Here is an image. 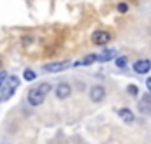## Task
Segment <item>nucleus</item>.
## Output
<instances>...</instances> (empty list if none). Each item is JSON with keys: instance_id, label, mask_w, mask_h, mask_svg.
I'll return each instance as SVG.
<instances>
[{"instance_id": "nucleus-7", "label": "nucleus", "mask_w": 151, "mask_h": 144, "mask_svg": "<svg viewBox=\"0 0 151 144\" xmlns=\"http://www.w3.org/2000/svg\"><path fill=\"white\" fill-rule=\"evenodd\" d=\"M150 71H151V62L146 60V58H141V60H137V62L134 63V72H135V74L144 76V74H148Z\"/></svg>"}, {"instance_id": "nucleus-3", "label": "nucleus", "mask_w": 151, "mask_h": 144, "mask_svg": "<svg viewBox=\"0 0 151 144\" xmlns=\"http://www.w3.org/2000/svg\"><path fill=\"white\" fill-rule=\"evenodd\" d=\"M44 99H46V95H44V93L39 90L37 86H35V88H32V90L28 91V97H27L28 104H30V106H34V107L40 106V104L44 102Z\"/></svg>"}, {"instance_id": "nucleus-4", "label": "nucleus", "mask_w": 151, "mask_h": 144, "mask_svg": "<svg viewBox=\"0 0 151 144\" xmlns=\"http://www.w3.org/2000/svg\"><path fill=\"white\" fill-rule=\"evenodd\" d=\"M55 93H56V97H58L60 100H63V99H69V97H70V93H72V86H70L69 83L62 81V83H58V84H56V88H55Z\"/></svg>"}, {"instance_id": "nucleus-17", "label": "nucleus", "mask_w": 151, "mask_h": 144, "mask_svg": "<svg viewBox=\"0 0 151 144\" xmlns=\"http://www.w3.org/2000/svg\"><path fill=\"white\" fill-rule=\"evenodd\" d=\"M146 88H148V91H151V77L146 79Z\"/></svg>"}, {"instance_id": "nucleus-5", "label": "nucleus", "mask_w": 151, "mask_h": 144, "mask_svg": "<svg viewBox=\"0 0 151 144\" xmlns=\"http://www.w3.org/2000/svg\"><path fill=\"white\" fill-rule=\"evenodd\" d=\"M90 99L91 102H102L106 99V88L102 84H93L90 88Z\"/></svg>"}, {"instance_id": "nucleus-10", "label": "nucleus", "mask_w": 151, "mask_h": 144, "mask_svg": "<svg viewBox=\"0 0 151 144\" xmlns=\"http://www.w3.org/2000/svg\"><path fill=\"white\" fill-rule=\"evenodd\" d=\"M116 58V49H104L100 55H97V62H111Z\"/></svg>"}, {"instance_id": "nucleus-12", "label": "nucleus", "mask_w": 151, "mask_h": 144, "mask_svg": "<svg viewBox=\"0 0 151 144\" xmlns=\"http://www.w3.org/2000/svg\"><path fill=\"white\" fill-rule=\"evenodd\" d=\"M97 62V55H86L81 62H77L76 65H91V63H95Z\"/></svg>"}, {"instance_id": "nucleus-18", "label": "nucleus", "mask_w": 151, "mask_h": 144, "mask_svg": "<svg viewBox=\"0 0 151 144\" xmlns=\"http://www.w3.org/2000/svg\"><path fill=\"white\" fill-rule=\"evenodd\" d=\"M127 2H137V0H127Z\"/></svg>"}, {"instance_id": "nucleus-16", "label": "nucleus", "mask_w": 151, "mask_h": 144, "mask_svg": "<svg viewBox=\"0 0 151 144\" xmlns=\"http://www.w3.org/2000/svg\"><path fill=\"white\" fill-rule=\"evenodd\" d=\"M7 77H9V76H7V74H5L4 71L0 72V90H2V86L5 84V81H7Z\"/></svg>"}, {"instance_id": "nucleus-14", "label": "nucleus", "mask_w": 151, "mask_h": 144, "mask_svg": "<svg viewBox=\"0 0 151 144\" xmlns=\"http://www.w3.org/2000/svg\"><path fill=\"white\" fill-rule=\"evenodd\" d=\"M127 63H128V58H127V56H118V58H116V67H118V69H125Z\"/></svg>"}, {"instance_id": "nucleus-1", "label": "nucleus", "mask_w": 151, "mask_h": 144, "mask_svg": "<svg viewBox=\"0 0 151 144\" xmlns=\"http://www.w3.org/2000/svg\"><path fill=\"white\" fill-rule=\"evenodd\" d=\"M18 86H19V79H18L16 76H12V77H7L5 84L2 86V95H0V102H4V100L11 99V97L14 95V91L18 90Z\"/></svg>"}, {"instance_id": "nucleus-2", "label": "nucleus", "mask_w": 151, "mask_h": 144, "mask_svg": "<svg viewBox=\"0 0 151 144\" xmlns=\"http://www.w3.org/2000/svg\"><path fill=\"white\" fill-rule=\"evenodd\" d=\"M111 39H113V35L107 30H95L91 34V42L95 46H106L107 42H111Z\"/></svg>"}, {"instance_id": "nucleus-6", "label": "nucleus", "mask_w": 151, "mask_h": 144, "mask_svg": "<svg viewBox=\"0 0 151 144\" xmlns=\"http://www.w3.org/2000/svg\"><path fill=\"white\" fill-rule=\"evenodd\" d=\"M137 109L142 114H151V91L142 95V99L137 102Z\"/></svg>"}, {"instance_id": "nucleus-11", "label": "nucleus", "mask_w": 151, "mask_h": 144, "mask_svg": "<svg viewBox=\"0 0 151 144\" xmlns=\"http://www.w3.org/2000/svg\"><path fill=\"white\" fill-rule=\"evenodd\" d=\"M116 11H118L119 14H127V12L130 11V5H128V2H127V0H123V2H118V4H116Z\"/></svg>"}, {"instance_id": "nucleus-13", "label": "nucleus", "mask_w": 151, "mask_h": 144, "mask_svg": "<svg viewBox=\"0 0 151 144\" xmlns=\"http://www.w3.org/2000/svg\"><path fill=\"white\" fill-rule=\"evenodd\" d=\"M23 77L27 79V81H35V77H37V74L32 71V69H25L23 72Z\"/></svg>"}, {"instance_id": "nucleus-9", "label": "nucleus", "mask_w": 151, "mask_h": 144, "mask_svg": "<svg viewBox=\"0 0 151 144\" xmlns=\"http://www.w3.org/2000/svg\"><path fill=\"white\" fill-rule=\"evenodd\" d=\"M118 116L127 123V125H132L134 123V120H135V116H134V112L130 111L128 107H121V109H118Z\"/></svg>"}, {"instance_id": "nucleus-8", "label": "nucleus", "mask_w": 151, "mask_h": 144, "mask_svg": "<svg viewBox=\"0 0 151 144\" xmlns=\"http://www.w3.org/2000/svg\"><path fill=\"white\" fill-rule=\"evenodd\" d=\"M69 67H70V62L63 60V62H53V63L44 65V71L46 72H62V71H65V69H69Z\"/></svg>"}, {"instance_id": "nucleus-15", "label": "nucleus", "mask_w": 151, "mask_h": 144, "mask_svg": "<svg viewBox=\"0 0 151 144\" xmlns=\"http://www.w3.org/2000/svg\"><path fill=\"white\" fill-rule=\"evenodd\" d=\"M127 91H128L132 97H137V95H139V88H137L135 84H128V86H127Z\"/></svg>"}]
</instances>
